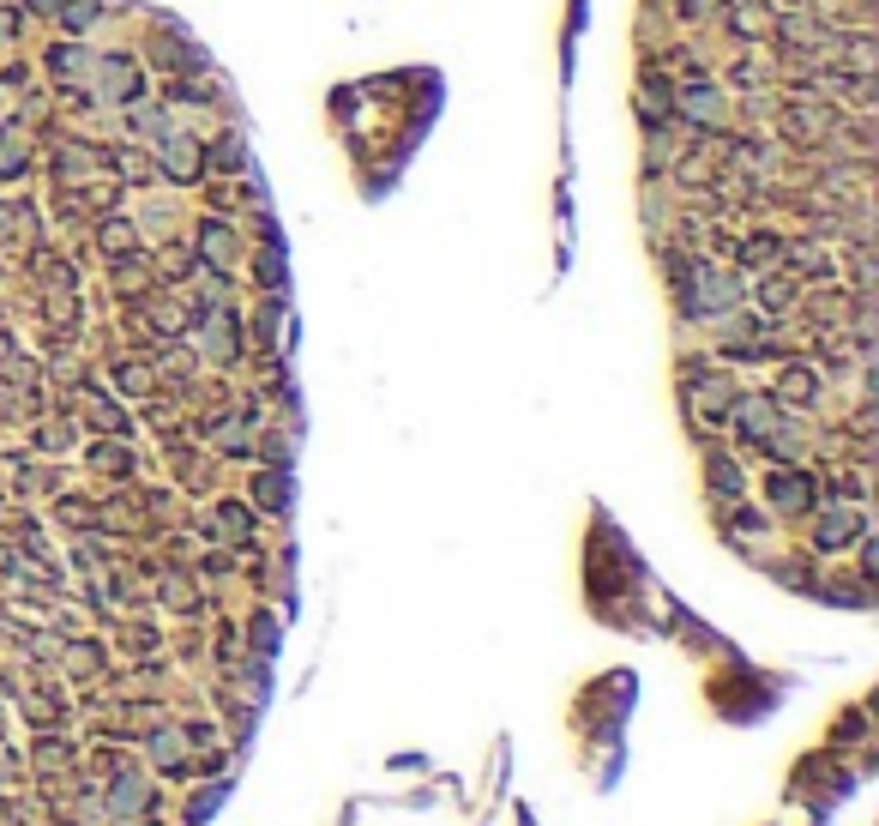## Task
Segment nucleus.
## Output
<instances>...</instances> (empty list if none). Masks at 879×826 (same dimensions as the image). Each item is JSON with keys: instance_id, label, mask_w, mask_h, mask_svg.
I'll return each instance as SVG.
<instances>
[{"instance_id": "9d476101", "label": "nucleus", "mask_w": 879, "mask_h": 826, "mask_svg": "<svg viewBox=\"0 0 879 826\" xmlns=\"http://www.w3.org/2000/svg\"><path fill=\"white\" fill-rule=\"evenodd\" d=\"M133 127H139V139H169V133H175L169 109H152V103H139V109H133Z\"/></svg>"}, {"instance_id": "423d86ee", "label": "nucleus", "mask_w": 879, "mask_h": 826, "mask_svg": "<svg viewBox=\"0 0 879 826\" xmlns=\"http://www.w3.org/2000/svg\"><path fill=\"white\" fill-rule=\"evenodd\" d=\"M735 297H741V290H735V278H729V272H699V297L687 308H693V314H717V308H729Z\"/></svg>"}, {"instance_id": "7ed1b4c3", "label": "nucleus", "mask_w": 879, "mask_h": 826, "mask_svg": "<svg viewBox=\"0 0 879 826\" xmlns=\"http://www.w3.org/2000/svg\"><path fill=\"white\" fill-rule=\"evenodd\" d=\"M91 79H97V97H102V103H139V72H133L127 55H109V61H97Z\"/></svg>"}, {"instance_id": "6e6552de", "label": "nucleus", "mask_w": 879, "mask_h": 826, "mask_svg": "<svg viewBox=\"0 0 879 826\" xmlns=\"http://www.w3.org/2000/svg\"><path fill=\"white\" fill-rule=\"evenodd\" d=\"M49 67H55V79L85 85V79H91V67H97V55H91V49H55V55H49Z\"/></svg>"}, {"instance_id": "f3484780", "label": "nucleus", "mask_w": 879, "mask_h": 826, "mask_svg": "<svg viewBox=\"0 0 879 826\" xmlns=\"http://www.w3.org/2000/svg\"><path fill=\"white\" fill-rule=\"evenodd\" d=\"M97 465L102 470H127V453L121 447H97Z\"/></svg>"}, {"instance_id": "4468645a", "label": "nucleus", "mask_w": 879, "mask_h": 826, "mask_svg": "<svg viewBox=\"0 0 879 826\" xmlns=\"http://www.w3.org/2000/svg\"><path fill=\"white\" fill-rule=\"evenodd\" d=\"M199 247H212V260H229V254H235V235L223 230V224H205V235H199Z\"/></svg>"}, {"instance_id": "39448f33", "label": "nucleus", "mask_w": 879, "mask_h": 826, "mask_svg": "<svg viewBox=\"0 0 879 826\" xmlns=\"http://www.w3.org/2000/svg\"><path fill=\"white\" fill-rule=\"evenodd\" d=\"M771 507L778 513H808L813 507V483L801 477V470H778V477H771Z\"/></svg>"}, {"instance_id": "dca6fc26", "label": "nucleus", "mask_w": 879, "mask_h": 826, "mask_svg": "<svg viewBox=\"0 0 879 826\" xmlns=\"http://www.w3.org/2000/svg\"><path fill=\"white\" fill-rule=\"evenodd\" d=\"M283 495H290V483H283V477H260V501H265V507H283Z\"/></svg>"}, {"instance_id": "2eb2a0df", "label": "nucleus", "mask_w": 879, "mask_h": 826, "mask_svg": "<svg viewBox=\"0 0 879 826\" xmlns=\"http://www.w3.org/2000/svg\"><path fill=\"white\" fill-rule=\"evenodd\" d=\"M217 531H223V537H247V507H235V501H229V507L217 513Z\"/></svg>"}, {"instance_id": "a211bd4d", "label": "nucleus", "mask_w": 879, "mask_h": 826, "mask_svg": "<svg viewBox=\"0 0 879 826\" xmlns=\"http://www.w3.org/2000/svg\"><path fill=\"white\" fill-rule=\"evenodd\" d=\"M19 25H25L19 12H12V7H0V42H12V37H19Z\"/></svg>"}, {"instance_id": "f03ea898", "label": "nucleus", "mask_w": 879, "mask_h": 826, "mask_svg": "<svg viewBox=\"0 0 879 826\" xmlns=\"http://www.w3.org/2000/svg\"><path fill=\"white\" fill-rule=\"evenodd\" d=\"M157 164H163V175H169V182H193V175H199V164H205V145L193 139V133L175 127L169 139H157Z\"/></svg>"}, {"instance_id": "0eeeda50", "label": "nucleus", "mask_w": 879, "mask_h": 826, "mask_svg": "<svg viewBox=\"0 0 879 826\" xmlns=\"http://www.w3.org/2000/svg\"><path fill=\"white\" fill-rule=\"evenodd\" d=\"M861 531V513L856 507H838V513H826V519L813 525V543L819 550H838V543H849Z\"/></svg>"}, {"instance_id": "9b49d317", "label": "nucleus", "mask_w": 879, "mask_h": 826, "mask_svg": "<svg viewBox=\"0 0 879 826\" xmlns=\"http://www.w3.org/2000/svg\"><path fill=\"white\" fill-rule=\"evenodd\" d=\"M152 760L163 766V772H182V766H187L182 736H175V730H157V736H152Z\"/></svg>"}, {"instance_id": "6ab92c4d", "label": "nucleus", "mask_w": 879, "mask_h": 826, "mask_svg": "<svg viewBox=\"0 0 879 826\" xmlns=\"http://www.w3.org/2000/svg\"><path fill=\"white\" fill-rule=\"evenodd\" d=\"M139 826H152V820H139Z\"/></svg>"}, {"instance_id": "f8f14e48", "label": "nucleus", "mask_w": 879, "mask_h": 826, "mask_svg": "<svg viewBox=\"0 0 879 826\" xmlns=\"http://www.w3.org/2000/svg\"><path fill=\"white\" fill-rule=\"evenodd\" d=\"M693 398L705 405V417H723V405L735 398V380H699V387H693Z\"/></svg>"}, {"instance_id": "1a4fd4ad", "label": "nucleus", "mask_w": 879, "mask_h": 826, "mask_svg": "<svg viewBox=\"0 0 879 826\" xmlns=\"http://www.w3.org/2000/svg\"><path fill=\"white\" fill-rule=\"evenodd\" d=\"M681 109H687L693 122H723V91H711V85H693V91H681Z\"/></svg>"}, {"instance_id": "f257e3e1", "label": "nucleus", "mask_w": 879, "mask_h": 826, "mask_svg": "<svg viewBox=\"0 0 879 826\" xmlns=\"http://www.w3.org/2000/svg\"><path fill=\"white\" fill-rule=\"evenodd\" d=\"M729 417H735V429L748 435V440H765V447H771V440H778L783 410L771 405V398H759V392H753V398H729Z\"/></svg>"}, {"instance_id": "ddd939ff", "label": "nucleus", "mask_w": 879, "mask_h": 826, "mask_svg": "<svg viewBox=\"0 0 879 826\" xmlns=\"http://www.w3.org/2000/svg\"><path fill=\"white\" fill-rule=\"evenodd\" d=\"M711 489H717V495H741V465L717 453V459H711Z\"/></svg>"}, {"instance_id": "20e7f679", "label": "nucleus", "mask_w": 879, "mask_h": 826, "mask_svg": "<svg viewBox=\"0 0 879 826\" xmlns=\"http://www.w3.org/2000/svg\"><path fill=\"white\" fill-rule=\"evenodd\" d=\"M145 803H152V785H145L139 772H121L109 785V796H102V808H109L115 820H133V815H145Z\"/></svg>"}]
</instances>
